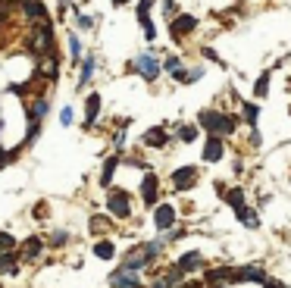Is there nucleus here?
<instances>
[{
    "instance_id": "24",
    "label": "nucleus",
    "mask_w": 291,
    "mask_h": 288,
    "mask_svg": "<svg viewBox=\"0 0 291 288\" xmlns=\"http://www.w3.org/2000/svg\"><path fill=\"white\" fill-rule=\"evenodd\" d=\"M16 269V257L13 254H0V273H13Z\"/></svg>"
},
{
    "instance_id": "32",
    "label": "nucleus",
    "mask_w": 291,
    "mask_h": 288,
    "mask_svg": "<svg viewBox=\"0 0 291 288\" xmlns=\"http://www.w3.org/2000/svg\"><path fill=\"white\" fill-rule=\"evenodd\" d=\"M69 50H72V57H82V44H79V38H76V34H69Z\"/></svg>"
},
{
    "instance_id": "7",
    "label": "nucleus",
    "mask_w": 291,
    "mask_h": 288,
    "mask_svg": "<svg viewBox=\"0 0 291 288\" xmlns=\"http://www.w3.org/2000/svg\"><path fill=\"white\" fill-rule=\"evenodd\" d=\"M235 276H238V269L223 266V269H210V273H207V282H210L213 288H220V285H226V282H235Z\"/></svg>"
},
{
    "instance_id": "19",
    "label": "nucleus",
    "mask_w": 291,
    "mask_h": 288,
    "mask_svg": "<svg viewBox=\"0 0 291 288\" xmlns=\"http://www.w3.org/2000/svg\"><path fill=\"white\" fill-rule=\"evenodd\" d=\"M144 263H148V260H144V250H135V254L125 260V269H129V273H135V269H141Z\"/></svg>"
},
{
    "instance_id": "26",
    "label": "nucleus",
    "mask_w": 291,
    "mask_h": 288,
    "mask_svg": "<svg viewBox=\"0 0 291 288\" xmlns=\"http://www.w3.org/2000/svg\"><path fill=\"white\" fill-rule=\"evenodd\" d=\"M257 116H260V110H257V103H244V119H247L250 125H257Z\"/></svg>"
},
{
    "instance_id": "8",
    "label": "nucleus",
    "mask_w": 291,
    "mask_h": 288,
    "mask_svg": "<svg viewBox=\"0 0 291 288\" xmlns=\"http://www.w3.org/2000/svg\"><path fill=\"white\" fill-rule=\"evenodd\" d=\"M157 194H160L157 175H144V182H141V197H144V204H154V207H157Z\"/></svg>"
},
{
    "instance_id": "12",
    "label": "nucleus",
    "mask_w": 291,
    "mask_h": 288,
    "mask_svg": "<svg viewBox=\"0 0 291 288\" xmlns=\"http://www.w3.org/2000/svg\"><path fill=\"white\" fill-rule=\"evenodd\" d=\"M175 266L181 269V273H191V269H201V266H204V257L197 254V250H191V254H185V257H181V260L175 263Z\"/></svg>"
},
{
    "instance_id": "23",
    "label": "nucleus",
    "mask_w": 291,
    "mask_h": 288,
    "mask_svg": "<svg viewBox=\"0 0 291 288\" xmlns=\"http://www.w3.org/2000/svg\"><path fill=\"white\" fill-rule=\"evenodd\" d=\"M57 72H60V66L53 63V60H44V63H41V76H47V79H57Z\"/></svg>"
},
{
    "instance_id": "27",
    "label": "nucleus",
    "mask_w": 291,
    "mask_h": 288,
    "mask_svg": "<svg viewBox=\"0 0 291 288\" xmlns=\"http://www.w3.org/2000/svg\"><path fill=\"white\" fill-rule=\"evenodd\" d=\"M44 113H47V100H38L34 103V113H28V122H38Z\"/></svg>"
},
{
    "instance_id": "35",
    "label": "nucleus",
    "mask_w": 291,
    "mask_h": 288,
    "mask_svg": "<svg viewBox=\"0 0 291 288\" xmlns=\"http://www.w3.org/2000/svg\"><path fill=\"white\" fill-rule=\"evenodd\" d=\"M60 122H63V125H69V122H72V110H69V106L60 113Z\"/></svg>"
},
{
    "instance_id": "16",
    "label": "nucleus",
    "mask_w": 291,
    "mask_h": 288,
    "mask_svg": "<svg viewBox=\"0 0 291 288\" xmlns=\"http://www.w3.org/2000/svg\"><path fill=\"white\" fill-rule=\"evenodd\" d=\"M116 166H119V157H110V160L103 163V175H100V182H103V185H110V182H113V172H116Z\"/></svg>"
},
{
    "instance_id": "4",
    "label": "nucleus",
    "mask_w": 291,
    "mask_h": 288,
    "mask_svg": "<svg viewBox=\"0 0 291 288\" xmlns=\"http://www.w3.org/2000/svg\"><path fill=\"white\" fill-rule=\"evenodd\" d=\"M132 69H135V72H141V76L148 79V82H154V79H157V72H160V63H157L154 53H138L135 63H132Z\"/></svg>"
},
{
    "instance_id": "39",
    "label": "nucleus",
    "mask_w": 291,
    "mask_h": 288,
    "mask_svg": "<svg viewBox=\"0 0 291 288\" xmlns=\"http://www.w3.org/2000/svg\"><path fill=\"white\" fill-rule=\"evenodd\" d=\"M125 4H129V0H113V7H125Z\"/></svg>"
},
{
    "instance_id": "13",
    "label": "nucleus",
    "mask_w": 291,
    "mask_h": 288,
    "mask_svg": "<svg viewBox=\"0 0 291 288\" xmlns=\"http://www.w3.org/2000/svg\"><path fill=\"white\" fill-rule=\"evenodd\" d=\"M110 282H113L116 288H138V279H135V273H129V269H119V273H113Z\"/></svg>"
},
{
    "instance_id": "6",
    "label": "nucleus",
    "mask_w": 291,
    "mask_h": 288,
    "mask_svg": "<svg viewBox=\"0 0 291 288\" xmlns=\"http://www.w3.org/2000/svg\"><path fill=\"white\" fill-rule=\"evenodd\" d=\"M172 182H175L178 191L194 188V182H197V169H194V166H181V169H175V172H172Z\"/></svg>"
},
{
    "instance_id": "18",
    "label": "nucleus",
    "mask_w": 291,
    "mask_h": 288,
    "mask_svg": "<svg viewBox=\"0 0 291 288\" xmlns=\"http://www.w3.org/2000/svg\"><path fill=\"white\" fill-rule=\"evenodd\" d=\"M235 213H238V220H244V223H247L250 229H257V226H260V216L253 213V210H247V207H238Z\"/></svg>"
},
{
    "instance_id": "5",
    "label": "nucleus",
    "mask_w": 291,
    "mask_h": 288,
    "mask_svg": "<svg viewBox=\"0 0 291 288\" xmlns=\"http://www.w3.org/2000/svg\"><path fill=\"white\" fill-rule=\"evenodd\" d=\"M172 223H175V210H172L169 204H157V210H154V226H157V232L172 229Z\"/></svg>"
},
{
    "instance_id": "22",
    "label": "nucleus",
    "mask_w": 291,
    "mask_h": 288,
    "mask_svg": "<svg viewBox=\"0 0 291 288\" xmlns=\"http://www.w3.org/2000/svg\"><path fill=\"white\" fill-rule=\"evenodd\" d=\"M226 197H229V204H232L235 210H238V207H244V191H241V188H232Z\"/></svg>"
},
{
    "instance_id": "1",
    "label": "nucleus",
    "mask_w": 291,
    "mask_h": 288,
    "mask_svg": "<svg viewBox=\"0 0 291 288\" xmlns=\"http://www.w3.org/2000/svg\"><path fill=\"white\" fill-rule=\"evenodd\" d=\"M197 122H201L210 135H216V138L235 132V119H229V116H223V113H216V110H204L201 116H197Z\"/></svg>"
},
{
    "instance_id": "17",
    "label": "nucleus",
    "mask_w": 291,
    "mask_h": 288,
    "mask_svg": "<svg viewBox=\"0 0 291 288\" xmlns=\"http://www.w3.org/2000/svg\"><path fill=\"white\" fill-rule=\"evenodd\" d=\"M144 144H151V148H160V144H166V132L163 129H151L144 135Z\"/></svg>"
},
{
    "instance_id": "34",
    "label": "nucleus",
    "mask_w": 291,
    "mask_h": 288,
    "mask_svg": "<svg viewBox=\"0 0 291 288\" xmlns=\"http://www.w3.org/2000/svg\"><path fill=\"white\" fill-rule=\"evenodd\" d=\"M10 247H13V238H10V235H4V232H0V250H4V254H7Z\"/></svg>"
},
{
    "instance_id": "9",
    "label": "nucleus",
    "mask_w": 291,
    "mask_h": 288,
    "mask_svg": "<svg viewBox=\"0 0 291 288\" xmlns=\"http://www.w3.org/2000/svg\"><path fill=\"white\" fill-rule=\"evenodd\" d=\"M194 25H197V19H194V16H178V19L172 22V38L178 41L181 34H191V31H194Z\"/></svg>"
},
{
    "instance_id": "20",
    "label": "nucleus",
    "mask_w": 291,
    "mask_h": 288,
    "mask_svg": "<svg viewBox=\"0 0 291 288\" xmlns=\"http://www.w3.org/2000/svg\"><path fill=\"white\" fill-rule=\"evenodd\" d=\"M94 254H97L100 260H110V257L116 254V247H113V241H100V244L94 247Z\"/></svg>"
},
{
    "instance_id": "2",
    "label": "nucleus",
    "mask_w": 291,
    "mask_h": 288,
    "mask_svg": "<svg viewBox=\"0 0 291 288\" xmlns=\"http://www.w3.org/2000/svg\"><path fill=\"white\" fill-rule=\"evenodd\" d=\"M50 44H53L50 22H38V25L31 28V38H28V47H31V53H38V57H47V53H50Z\"/></svg>"
},
{
    "instance_id": "33",
    "label": "nucleus",
    "mask_w": 291,
    "mask_h": 288,
    "mask_svg": "<svg viewBox=\"0 0 291 288\" xmlns=\"http://www.w3.org/2000/svg\"><path fill=\"white\" fill-rule=\"evenodd\" d=\"M13 160H16V151H4L0 154V169H4L7 163H13Z\"/></svg>"
},
{
    "instance_id": "36",
    "label": "nucleus",
    "mask_w": 291,
    "mask_h": 288,
    "mask_svg": "<svg viewBox=\"0 0 291 288\" xmlns=\"http://www.w3.org/2000/svg\"><path fill=\"white\" fill-rule=\"evenodd\" d=\"M66 241V232H53V244H63Z\"/></svg>"
},
{
    "instance_id": "29",
    "label": "nucleus",
    "mask_w": 291,
    "mask_h": 288,
    "mask_svg": "<svg viewBox=\"0 0 291 288\" xmlns=\"http://www.w3.org/2000/svg\"><path fill=\"white\" fill-rule=\"evenodd\" d=\"M178 138L188 144V141H194V138H197V129H194V125H181V129H178Z\"/></svg>"
},
{
    "instance_id": "21",
    "label": "nucleus",
    "mask_w": 291,
    "mask_h": 288,
    "mask_svg": "<svg viewBox=\"0 0 291 288\" xmlns=\"http://www.w3.org/2000/svg\"><path fill=\"white\" fill-rule=\"evenodd\" d=\"M22 250H25V257H28V260H34V257L41 254V241H38V238H28V241L22 244Z\"/></svg>"
},
{
    "instance_id": "3",
    "label": "nucleus",
    "mask_w": 291,
    "mask_h": 288,
    "mask_svg": "<svg viewBox=\"0 0 291 288\" xmlns=\"http://www.w3.org/2000/svg\"><path fill=\"white\" fill-rule=\"evenodd\" d=\"M106 210H110L116 220H125V216L132 213V207H129V194H125V191H110V194H106Z\"/></svg>"
},
{
    "instance_id": "14",
    "label": "nucleus",
    "mask_w": 291,
    "mask_h": 288,
    "mask_svg": "<svg viewBox=\"0 0 291 288\" xmlns=\"http://www.w3.org/2000/svg\"><path fill=\"white\" fill-rule=\"evenodd\" d=\"M97 110H100V94H88V100H85V125H91L97 119Z\"/></svg>"
},
{
    "instance_id": "11",
    "label": "nucleus",
    "mask_w": 291,
    "mask_h": 288,
    "mask_svg": "<svg viewBox=\"0 0 291 288\" xmlns=\"http://www.w3.org/2000/svg\"><path fill=\"white\" fill-rule=\"evenodd\" d=\"M25 13H28V19H34V22H50L41 0H25Z\"/></svg>"
},
{
    "instance_id": "37",
    "label": "nucleus",
    "mask_w": 291,
    "mask_h": 288,
    "mask_svg": "<svg viewBox=\"0 0 291 288\" xmlns=\"http://www.w3.org/2000/svg\"><path fill=\"white\" fill-rule=\"evenodd\" d=\"M166 69H172V72H175V69H178V57H169V60H166Z\"/></svg>"
},
{
    "instance_id": "28",
    "label": "nucleus",
    "mask_w": 291,
    "mask_h": 288,
    "mask_svg": "<svg viewBox=\"0 0 291 288\" xmlns=\"http://www.w3.org/2000/svg\"><path fill=\"white\" fill-rule=\"evenodd\" d=\"M141 250H144V260H148V263H151V260H154V257L160 254V241H151V244H144Z\"/></svg>"
},
{
    "instance_id": "10",
    "label": "nucleus",
    "mask_w": 291,
    "mask_h": 288,
    "mask_svg": "<svg viewBox=\"0 0 291 288\" xmlns=\"http://www.w3.org/2000/svg\"><path fill=\"white\" fill-rule=\"evenodd\" d=\"M204 160H210V163H216V160H223V141L210 135L207 138V148H204Z\"/></svg>"
},
{
    "instance_id": "30",
    "label": "nucleus",
    "mask_w": 291,
    "mask_h": 288,
    "mask_svg": "<svg viewBox=\"0 0 291 288\" xmlns=\"http://www.w3.org/2000/svg\"><path fill=\"white\" fill-rule=\"evenodd\" d=\"M91 229H94V232H106V229H110V223H106L103 216H91Z\"/></svg>"
},
{
    "instance_id": "31",
    "label": "nucleus",
    "mask_w": 291,
    "mask_h": 288,
    "mask_svg": "<svg viewBox=\"0 0 291 288\" xmlns=\"http://www.w3.org/2000/svg\"><path fill=\"white\" fill-rule=\"evenodd\" d=\"M91 72H94V57H88V60H85V66H82V82H88V79H91Z\"/></svg>"
},
{
    "instance_id": "25",
    "label": "nucleus",
    "mask_w": 291,
    "mask_h": 288,
    "mask_svg": "<svg viewBox=\"0 0 291 288\" xmlns=\"http://www.w3.org/2000/svg\"><path fill=\"white\" fill-rule=\"evenodd\" d=\"M253 91H257L260 97H266V91H269V72H263V76L257 79V85H253Z\"/></svg>"
},
{
    "instance_id": "15",
    "label": "nucleus",
    "mask_w": 291,
    "mask_h": 288,
    "mask_svg": "<svg viewBox=\"0 0 291 288\" xmlns=\"http://www.w3.org/2000/svg\"><path fill=\"white\" fill-rule=\"evenodd\" d=\"M266 276H263V269H257V266H244V269H238V276H235V282H263Z\"/></svg>"
},
{
    "instance_id": "38",
    "label": "nucleus",
    "mask_w": 291,
    "mask_h": 288,
    "mask_svg": "<svg viewBox=\"0 0 291 288\" xmlns=\"http://www.w3.org/2000/svg\"><path fill=\"white\" fill-rule=\"evenodd\" d=\"M79 25H82V28H91V19H88V16H82V13H79Z\"/></svg>"
}]
</instances>
